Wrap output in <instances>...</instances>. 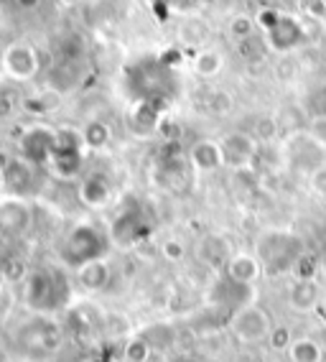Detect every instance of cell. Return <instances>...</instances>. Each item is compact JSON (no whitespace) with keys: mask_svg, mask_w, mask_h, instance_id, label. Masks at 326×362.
Masks as SVG:
<instances>
[{"mask_svg":"<svg viewBox=\"0 0 326 362\" xmlns=\"http://www.w3.org/2000/svg\"><path fill=\"white\" fill-rule=\"evenodd\" d=\"M110 250H112L110 235L104 233L102 227L90 220H79L59 240L56 258H59V263L64 265L66 271H77L82 265L92 263V260L107 258Z\"/></svg>","mask_w":326,"mask_h":362,"instance_id":"cell-1","label":"cell"},{"mask_svg":"<svg viewBox=\"0 0 326 362\" xmlns=\"http://www.w3.org/2000/svg\"><path fill=\"white\" fill-rule=\"evenodd\" d=\"M253 252L262 263V271L267 276H283V273H294L298 260L306 255V245L301 235L286 227H267L255 238Z\"/></svg>","mask_w":326,"mask_h":362,"instance_id":"cell-2","label":"cell"},{"mask_svg":"<svg viewBox=\"0 0 326 362\" xmlns=\"http://www.w3.org/2000/svg\"><path fill=\"white\" fill-rule=\"evenodd\" d=\"M23 301L33 314L54 317L72 301V284L59 268H33L23 279Z\"/></svg>","mask_w":326,"mask_h":362,"instance_id":"cell-3","label":"cell"},{"mask_svg":"<svg viewBox=\"0 0 326 362\" xmlns=\"http://www.w3.org/2000/svg\"><path fill=\"white\" fill-rule=\"evenodd\" d=\"M255 18L262 28V44L267 52L291 54L306 41V28L294 13H286L278 8H262Z\"/></svg>","mask_w":326,"mask_h":362,"instance_id":"cell-4","label":"cell"},{"mask_svg":"<svg viewBox=\"0 0 326 362\" xmlns=\"http://www.w3.org/2000/svg\"><path fill=\"white\" fill-rule=\"evenodd\" d=\"M87 146L82 141V133L74 128H56V146H54V153L49 158V174L54 179L61 181H72L77 179L82 171H85L87 161Z\"/></svg>","mask_w":326,"mask_h":362,"instance_id":"cell-5","label":"cell"},{"mask_svg":"<svg viewBox=\"0 0 326 362\" xmlns=\"http://www.w3.org/2000/svg\"><path fill=\"white\" fill-rule=\"evenodd\" d=\"M273 319L267 314V309H262L258 301H245L240 304L235 311H232V317L227 322V329L229 334L235 337L240 344H260L267 342V337L273 332Z\"/></svg>","mask_w":326,"mask_h":362,"instance_id":"cell-6","label":"cell"},{"mask_svg":"<svg viewBox=\"0 0 326 362\" xmlns=\"http://www.w3.org/2000/svg\"><path fill=\"white\" fill-rule=\"evenodd\" d=\"M145 230H148V222H145V214L140 209V204L128 199L115 207L107 235H110L112 247L131 250L133 245H138L145 238Z\"/></svg>","mask_w":326,"mask_h":362,"instance_id":"cell-7","label":"cell"},{"mask_svg":"<svg viewBox=\"0 0 326 362\" xmlns=\"http://www.w3.org/2000/svg\"><path fill=\"white\" fill-rule=\"evenodd\" d=\"M283 156H286L288 166L296 168V171L303 176H311L316 168H321L326 163V148L313 141L306 130L291 133V136L286 138V143H283Z\"/></svg>","mask_w":326,"mask_h":362,"instance_id":"cell-8","label":"cell"},{"mask_svg":"<svg viewBox=\"0 0 326 362\" xmlns=\"http://www.w3.org/2000/svg\"><path fill=\"white\" fill-rule=\"evenodd\" d=\"M0 69L13 82H31L41 71V57L28 41H11L0 54Z\"/></svg>","mask_w":326,"mask_h":362,"instance_id":"cell-9","label":"cell"},{"mask_svg":"<svg viewBox=\"0 0 326 362\" xmlns=\"http://www.w3.org/2000/svg\"><path fill=\"white\" fill-rule=\"evenodd\" d=\"M61 337H64V332H61L56 319L33 314L31 322L20 324L18 344L28 352H52L61 344Z\"/></svg>","mask_w":326,"mask_h":362,"instance_id":"cell-10","label":"cell"},{"mask_svg":"<svg viewBox=\"0 0 326 362\" xmlns=\"http://www.w3.org/2000/svg\"><path fill=\"white\" fill-rule=\"evenodd\" d=\"M33 227V204L20 197H0V240L16 243Z\"/></svg>","mask_w":326,"mask_h":362,"instance_id":"cell-11","label":"cell"},{"mask_svg":"<svg viewBox=\"0 0 326 362\" xmlns=\"http://www.w3.org/2000/svg\"><path fill=\"white\" fill-rule=\"evenodd\" d=\"M56 146V128L46 123H31L18 138V156H23L33 166L46 168Z\"/></svg>","mask_w":326,"mask_h":362,"instance_id":"cell-12","label":"cell"},{"mask_svg":"<svg viewBox=\"0 0 326 362\" xmlns=\"http://www.w3.org/2000/svg\"><path fill=\"white\" fill-rule=\"evenodd\" d=\"M3 176H6V197L31 199V194L39 189V166H33L18 153L3 158Z\"/></svg>","mask_w":326,"mask_h":362,"instance_id":"cell-13","label":"cell"},{"mask_svg":"<svg viewBox=\"0 0 326 362\" xmlns=\"http://www.w3.org/2000/svg\"><path fill=\"white\" fill-rule=\"evenodd\" d=\"M286 301L296 314H313V311H319L326 304V291L316 276L313 279L294 276V281H291L286 291Z\"/></svg>","mask_w":326,"mask_h":362,"instance_id":"cell-14","label":"cell"},{"mask_svg":"<svg viewBox=\"0 0 326 362\" xmlns=\"http://www.w3.org/2000/svg\"><path fill=\"white\" fill-rule=\"evenodd\" d=\"M222 153L224 166L235 168V171H250L255 156H258V138L248 130H235L222 138Z\"/></svg>","mask_w":326,"mask_h":362,"instance_id":"cell-15","label":"cell"},{"mask_svg":"<svg viewBox=\"0 0 326 362\" xmlns=\"http://www.w3.org/2000/svg\"><path fill=\"white\" fill-rule=\"evenodd\" d=\"M262 263L258 260V255L250 250H235L232 258L227 260V265L222 268V276L229 281V284L240 286L245 291H250L262 276Z\"/></svg>","mask_w":326,"mask_h":362,"instance_id":"cell-16","label":"cell"},{"mask_svg":"<svg viewBox=\"0 0 326 362\" xmlns=\"http://www.w3.org/2000/svg\"><path fill=\"white\" fill-rule=\"evenodd\" d=\"M77 194L87 209H107L115 199V184L102 171H92L79 181Z\"/></svg>","mask_w":326,"mask_h":362,"instance_id":"cell-17","label":"cell"},{"mask_svg":"<svg viewBox=\"0 0 326 362\" xmlns=\"http://www.w3.org/2000/svg\"><path fill=\"white\" fill-rule=\"evenodd\" d=\"M186 161H189V166L194 168L196 174H215V171L224 168L222 143L215 141V138H199L186 151Z\"/></svg>","mask_w":326,"mask_h":362,"instance_id":"cell-18","label":"cell"},{"mask_svg":"<svg viewBox=\"0 0 326 362\" xmlns=\"http://www.w3.org/2000/svg\"><path fill=\"white\" fill-rule=\"evenodd\" d=\"M232 252H235V247H232V243H229L222 233L202 235L194 247V255L199 258V263L209 265V268H219V271H222L224 265H227V260L232 258Z\"/></svg>","mask_w":326,"mask_h":362,"instance_id":"cell-19","label":"cell"},{"mask_svg":"<svg viewBox=\"0 0 326 362\" xmlns=\"http://www.w3.org/2000/svg\"><path fill=\"white\" fill-rule=\"evenodd\" d=\"M74 279H77V284L87 293H102L112 284V268L107 263V258L92 260V263L82 265V268L74 271Z\"/></svg>","mask_w":326,"mask_h":362,"instance_id":"cell-20","label":"cell"},{"mask_svg":"<svg viewBox=\"0 0 326 362\" xmlns=\"http://www.w3.org/2000/svg\"><path fill=\"white\" fill-rule=\"evenodd\" d=\"M158 117H161L158 103H135L131 117H128V125L138 138H148L158 130V123H161Z\"/></svg>","mask_w":326,"mask_h":362,"instance_id":"cell-21","label":"cell"},{"mask_svg":"<svg viewBox=\"0 0 326 362\" xmlns=\"http://www.w3.org/2000/svg\"><path fill=\"white\" fill-rule=\"evenodd\" d=\"M222 69H224V57L215 46H204V49H199V52L191 57V71H194L196 77L215 79V77H219Z\"/></svg>","mask_w":326,"mask_h":362,"instance_id":"cell-22","label":"cell"},{"mask_svg":"<svg viewBox=\"0 0 326 362\" xmlns=\"http://www.w3.org/2000/svg\"><path fill=\"white\" fill-rule=\"evenodd\" d=\"M286 352H288V360L291 362H324V357H326L324 344L308 334L294 337Z\"/></svg>","mask_w":326,"mask_h":362,"instance_id":"cell-23","label":"cell"},{"mask_svg":"<svg viewBox=\"0 0 326 362\" xmlns=\"http://www.w3.org/2000/svg\"><path fill=\"white\" fill-rule=\"evenodd\" d=\"M82 133V141H85L87 151H104V148H110V143H112V130L110 125L104 123V120H87L85 128L79 130Z\"/></svg>","mask_w":326,"mask_h":362,"instance_id":"cell-24","label":"cell"},{"mask_svg":"<svg viewBox=\"0 0 326 362\" xmlns=\"http://www.w3.org/2000/svg\"><path fill=\"white\" fill-rule=\"evenodd\" d=\"M258 31H260L258 18L250 13H235L227 23L229 39L235 41V44H248V41H253L258 36Z\"/></svg>","mask_w":326,"mask_h":362,"instance_id":"cell-25","label":"cell"},{"mask_svg":"<svg viewBox=\"0 0 326 362\" xmlns=\"http://www.w3.org/2000/svg\"><path fill=\"white\" fill-rule=\"evenodd\" d=\"M153 352V347H150L148 342H145L143 337L138 334V337H133L131 342L125 344V352H123V360L125 362H143L145 357Z\"/></svg>","mask_w":326,"mask_h":362,"instance_id":"cell-26","label":"cell"},{"mask_svg":"<svg viewBox=\"0 0 326 362\" xmlns=\"http://www.w3.org/2000/svg\"><path fill=\"white\" fill-rule=\"evenodd\" d=\"M186 252H189V247L183 245L179 238H169L166 243H161V255L169 263H181L183 258H186Z\"/></svg>","mask_w":326,"mask_h":362,"instance_id":"cell-27","label":"cell"},{"mask_svg":"<svg viewBox=\"0 0 326 362\" xmlns=\"http://www.w3.org/2000/svg\"><path fill=\"white\" fill-rule=\"evenodd\" d=\"M207 107L215 112V115H224V112H229L232 110V98H229V92H224V90L209 92Z\"/></svg>","mask_w":326,"mask_h":362,"instance_id":"cell-28","label":"cell"},{"mask_svg":"<svg viewBox=\"0 0 326 362\" xmlns=\"http://www.w3.org/2000/svg\"><path fill=\"white\" fill-rule=\"evenodd\" d=\"M306 133L326 148V115H313L306 125Z\"/></svg>","mask_w":326,"mask_h":362,"instance_id":"cell-29","label":"cell"},{"mask_svg":"<svg viewBox=\"0 0 326 362\" xmlns=\"http://www.w3.org/2000/svg\"><path fill=\"white\" fill-rule=\"evenodd\" d=\"M308 187H311V192L319 197V199H326V163L308 176Z\"/></svg>","mask_w":326,"mask_h":362,"instance_id":"cell-30","label":"cell"},{"mask_svg":"<svg viewBox=\"0 0 326 362\" xmlns=\"http://www.w3.org/2000/svg\"><path fill=\"white\" fill-rule=\"evenodd\" d=\"M291 339H294V334H291L288 329H283V327H273V332H270V337H267V342H270L273 349H288Z\"/></svg>","mask_w":326,"mask_h":362,"instance_id":"cell-31","label":"cell"},{"mask_svg":"<svg viewBox=\"0 0 326 362\" xmlns=\"http://www.w3.org/2000/svg\"><path fill=\"white\" fill-rule=\"evenodd\" d=\"M306 13L313 18H326V0H303Z\"/></svg>","mask_w":326,"mask_h":362,"instance_id":"cell-32","label":"cell"},{"mask_svg":"<svg viewBox=\"0 0 326 362\" xmlns=\"http://www.w3.org/2000/svg\"><path fill=\"white\" fill-rule=\"evenodd\" d=\"M13 3L20 8V11H36V8H39L44 0H13Z\"/></svg>","mask_w":326,"mask_h":362,"instance_id":"cell-33","label":"cell"},{"mask_svg":"<svg viewBox=\"0 0 326 362\" xmlns=\"http://www.w3.org/2000/svg\"><path fill=\"white\" fill-rule=\"evenodd\" d=\"M143 362H166V355H163L161 349H153V352H150V355L145 357Z\"/></svg>","mask_w":326,"mask_h":362,"instance_id":"cell-34","label":"cell"},{"mask_svg":"<svg viewBox=\"0 0 326 362\" xmlns=\"http://www.w3.org/2000/svg\"><path fill=\"white\" fill-rule=\"evenodd\" d=\"M319 276H321V279L326 281V250H324V252H321V255H319Z\"/></svg>","mask_w":326,"mask_h":362,"instance_id":"cell-35","label":"cell"},{"mask_svg":"<svg viewBox=\"0 0 326 362\" xmlns=\"http://www.w3.org/2000/svg\"><path fill=\"white\" fill-rule=\"evenodd\" d=\"M6 158V156H3ZM3 158H0V197H6V176H3Z\"/></svg>","mask_w":326,"mask_h":362,"instance_id":"cell-36","label":"cell"},{"mask_svg":"<svg viewBox=\"0 0 326 362\" xmlns=\"http://www.w3.org/2000/svg\"><path fill=\"white\" fill-rule=\"evenodd\" d=\"M77 3L79 0H59V6H64V8H74Z\"/></svg>","mask_w":326,"mask_h":362,"instance_id":"cell-37","label":"cell"},{"mask_svg":"<svg viewBox=\"0 0 326 362\" xmlns=\"http://www.w3.org/2000/svg\"><path fill=\"white\" fill-rule=\"evenodd\" d=\"M262 3H278V0H262Z\"/></svg>","mask_w":326,"mask_h":362,"instance_id":"cell-38","label":"cell"}]
</instances>
